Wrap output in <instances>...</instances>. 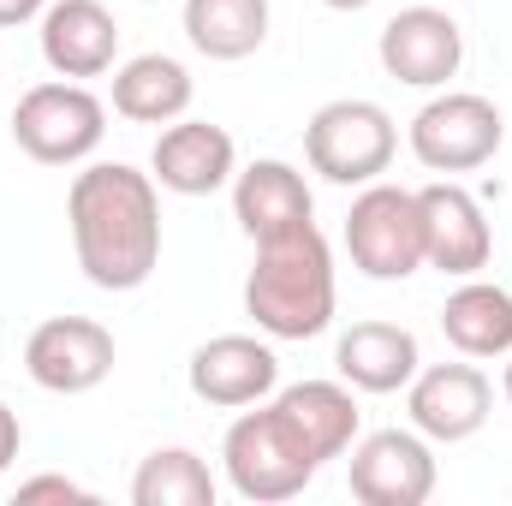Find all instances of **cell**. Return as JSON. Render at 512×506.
<instances>
[{
  "label": "cell",
  "instance_id": "cell-1",
  "mask_svg": "<svg viewBox=\"0 0 512 506\" xmlns=\"http://www.w3.org/2000/svg\"><path fill=\"white\" fill-rule=\"evenodd\" d=\"M72 251L90 286L137 292L161 262V185L126 161H90L66 191Z\"/></svg>",
  "mask_w": 512,
  "mask_h": 506
},
{
  "label": "cell",
  "instance_id": "cell-2",
  "mask_svg": "<svg viewBox=\"0 0 512 506\" xmlns=\"http://www.w3.org/2000/svg\"><path fill=\"white\" fill-rule=\"evenodd\" d=\"M245 316L268 340H316L334 322V251L316 221L256 245L245 274Z\"/></svg>",
  "mask_w": 512,
  "mask_h": 506
},
{
  "label": "cell",
  "instance_id": "cell-3",
  "mask_svg": "<svg viewBox=\"0 0 512 506\" xmlns=\"http://www.w3.org/2000/svg\"><path fill=\"white\" fill-rule=\"evenodd\" d=\"M221 465H227V483L233 495L251 506H280L292 495H304L322 471V459L310 453V441L298 435V423L262 399L256 411H239L227 441H221Z\"/></svg>",
  "mask_w": 512,
  "mask_h": 506
},
{
  "label": "cell",
  "instance_id": "cell-4",
  "mask_svg": "<svg viewBox=\"0 0 512 506\" xmlns=\"http://www.w3.org/2000/svg\"><path fill=\"white\" fill-rule=\"evenodd\" d=\"M393 149H399L393 114L382 102H364V96L322 102L310 114V126H304V161L328 185H370V179H382L393 167Z\"/></svg>",
  "mask_w": 512,
  "mask_h": 506
},
{
  "label": "cell",
  "instance_id": "cell-5",
  "mask_svg": "<svg viewBox=\"0 0 512 506\" xmlns=\"http://www.w3.org/2000/svg\"><path fill=\"white\" fill-rule=\"evenodd\" d=\"M102 137H108V108L78 78L36 84L12 108V143L42 167H78L102 149Z\"/></svg>",
  "mask_w": 512,
  "mask_h": 506
},
{
  "label": "cell",
  "instance_id": "cell-6",
  "mask_svg": "<svg viewBox=\"0 0 512 506\" xmlns=\"http://www.w3.org/2000/svg\"><path fill=\"white\" fill-rule=\"evenodd\" d=\"M346 251L370 280H411L423 268V203L405 185L370 179L346 209Z\"/></svg>",
  "mask_w": 512,
  "mask_h": 506
},
{
  "label": "cell",
  "instance_id": "cell-7",
  "mask_svg": "<svg viewBox=\"0 0 512 506\" xmlns=\"http://www.w3.org/2000/svg\"><path fill=\"white\" fill-rule=\"evenodd\" d=\"M501 143H507V120L477 90H447L423 102L411 120V155L429 173H477L501 155Z\"/></svg>",
  "mask_w": 512,
  "mask_h": 506
},
{
  "label": "cell",
  "instance_id": "cell-8",
  "mask_svg": "<svg viewBox=\"0 0 512 506\" xmlns=\"http://www.w3.org/2000/svg\"><path fill=\"white\" fill-rule=\"evenodd\" d=\"M24 376L42 393H90L114 376V334L96 316H48L24 340Z\"/></svg>",
  "mask_w": 512,
  "mask_h": 506
},
{
  "label": "cell",
  "instance_id": "cell-9",
  "mask_svg": "<svg viewBox=\"0 0 512 506\" xmlns=\"http://www.w3.org/2000/svg\"><path fill=\"white\" fill-rule=\"evenodd\" d=\"M376 54H382L387 78H399L411 90H441L465 66V30L441 6H405V12H393L382 24Z\"/></svg>",
  "mask_w": 512,
  "mask_h": 506
},
{
  "label": "cell",
  "instance_id": "cell-10",
  "mask_svg": "<svg viewBox=\"0 0 512 506\" xmlns=\"http://www.w3.org/2000/svg\"><path fill=\"white\" fill-rule=\"evenodd\" d=\"M352 495L364 506H423L435 495V453L417 429H376L352 441Z\"/></svg>",
  "mask_w": 512,
  "mask_h": 506
},
{
  "label": "cell",
  "instance_id": "cell-11",
  "mask_svg": "<svg viewBox=\"0 0 512 506\" xmlns=\"http://www.w3.org/2000/svg\"><path fill=\"white\" fill-rule=\"evenodd\" d=\"M417 203H423V268H441L453 280H471V274L489 268L495 233H489L483 203L465 185L435 179V185L417 191Z\"/></svg>",
  "mask_w": 512,
  "mask_h": 506
},
{
  "label": "cell",
  "instance_id": "cell-12",
  "mask_svg": "<svg viewBox=\"0 0 512 506\" xmlns=\"http://www.w3.org/2000/svg\"><path fill=\"white\" fill-rule=\"evenodd\" d=\"M239 173V143L215 120H173L149 149V179L173 197H215Z\"/></svg>",
  "mask_w": 512,
  "mask_h": 506
},
{
  "label": "cell",
  "instance_id": "cell-13",
  "mask_svg": "<svg viewBox=\"0 0 512 506\" xmlns=\"http://www.w3.org/2000/svg\"><path fill=\"white\" fill-rule=\"evenodd\" d=\"M405 411H411V429L429 435V441H471L489 411H495V387L477 364H429L417 370L405 387Z\"/></svg>",
  "mask_w": 512,
  "mask_h": 506
},
{
  "label": "cell",
  "instance_id": "cell-14",
  "mask_svg": "<svg viewBox=\"0 0 512 506\" xmlns=\"http://www.w3.org/2000/svg\"><path fill=\"white\" fill-rule=\"evenodd\" d=\"M185 381H191V393H197L203 405H215V411H245V405H262V399L274 393L280 358H274V346L256 340V334H215V340H203V346L191 352Z\"/></svg>",
  "mask_w": 512,
  "mask_h": 506
},
{
  "label": "cell",
  "instance_id": "cell-15",
  "mask_svg": "<svg viewBox=\"0 0 512 506\" xmlns=\"http://www.w3.org/2000/svg\"><path fill=\"white\" fill-rule=\"evenodd\" d=\"M233 221L245 227L251 245H268V239H286V233L310 227L316 197H310V185H304V173L292 161L262 155V161L233 173Z\"/></svg>",
  "mask_w": 512,
  "mask_h": 506
},
{
  "label": "cell",
  "instance_id": "cell-16",
  "mask_svg": "<svg viewBox=\"0 0 512 506\" xmlns=\"http://www.w3.org/2000/svg\"><path fill=\"white\" fill-rule=\"evenodd\" d=\"M42 60L54 78H102L120 60V18L102 0H48Z\"/></svg>",
  "mask_w": 512,
  "mask_h": 506
},
{
  "label": "cell",
  "instance_id": "cell-17",
  "mask_svg": "<svg viewBox=\"0 0 512 506\" xmlns=\"http://www.w3.org/2000/svg\"><path fill=\"white\" fill-rule=\"evenodd\" d=\"M417 334L399 322H352L334 346V370L358 393H399L417 376Z\"/></svg>",
  "mask_w": 512,
  "mask_h": 506
},
{
  "label": "cell",
  "instance_id": "cell-18",
  "mask_svg": "<svg viewBox=\"0 0 512 506\" xmlns=\"http://www.w3.org/2000/svg\"><path fill=\"white\" fill-rule=\"evenodd\" d=\"M191 72L173 54H131L126 66H114V114L131 126H173L191 114Z\"/></svg>",
  "mask_w": 512,
  "mask_h": 506
},
{
  "label": "cell",
  "instance_id": "cell-19",
  "mask_svg": "<svg viewBox=\"0 0 512 506\" xmlns=\"http://www.w3.org/2000/svg\"><path fill=\"white\" fill-rule=\"evenodd\" d=\"M274 405L298 423V435L310 441V453H316L322 465L340 459V453H352L358 423H364L358 387H346V381H292V387L274 393Z\"/></svg>",
  "mask_w": 512,
  "mask_h": 506
},
{
  "label": "cell",
  "instance_id": "cell-20",
  "mask_svg": "<svg viewBox=\"0 0 512 506\" xmlns=\"http://www.w3.org/2000/svg\"><path fill=\"white\" fill-rule=\"evenodd\" d=\"M441 334L459 358H507L512 352V292L495 280H465L441 304Z\"/></svg>",
  "mask_w": 512,
  "mask_h": 506
},
{
  "label": "cell",
  "instance_id": "cell-21",
  "mask_svg": "<svg viewBox=\"0 0 512 506\" xmlns=\"http://www.w3.org/2000/svg\"><path fill=\"white\" fill-rule=\"evenodd\" d=\"M185 36L209 60H251L268 42V0H185Z\"/></svg>",
  "mask_w": 512,
  "mask_h": 506
},
{
  "label": "cell",
  "instance_id": "cell-22",
  "mask_svg": "<svg viewBox=\"0 0 512 506\" xmlns=\"http://www.w3.org/2000/svg\"><path fill=\"white\" fill-rule=\"evenodd\" d=\"M215 495H221L215 471L191 447H155L131 477V501L137 506H215Z\"/></svg>",
  "mask_w": 512,
  "mask_h": 506
},
{
  "label": "cell",
  "instance_id": "cell-23",
  "mask_svg": "<svg viewBox=\"0 0 512 506\" xmlns=\"http://www.w3.org/2000/svg\"><path fill=\"white\" fill-rule=\"evenodd\" d=\"M18 501H90V489L72 477H30L18 483Z\"/></svg>",
  "mask_w": 512,
  "mask_h": 506
},
{
  "label": "cell",
  "instance_id": "cell-24",
  "mask_svg": "<svg viewBox=\"0 0 512 506\" xmlns=\"http://www.w3.org/2000/svg\"><path fill=\"white\" fill-rule=\"evenodd\" d=\"M18 447H24V429H18V411L0 399V477L12 471V459H18Z\"/></svg>",
  "mask_w": 512,
  "mask_h": 506
},
{
  "label": "cell",
  "instance_id": "cell-25",
  "mask_svg": "<svg viewBox=\"0 0 512 506\" xmlns=\"http://www.w3.org/2000/svg\"><path fill=\"white\" fill-rule=\"evenodd\" d=\"M42 12H48V0H0V30L30 24V18H42Z\"/></svg>",
  "mask_w": 512,
  "mask_h": 506
},
{
  "label": "cell",
  "instance_id": "cell-26",
  "mask_svg": "<svg viewBox=\"0 0 512 506\" xmlns=\"http://www.w3.org/2000/svg\"><path fill=\"white\" fill-rule=\"evenodd\" d=\"M322 6H334V12H364L370 0H322Z\"/></svg>",
  "mask_w": 512,
  "mask_h": 506
},
{
  "label": "cell",
  "instance_id": "cell-27",
  "mask_svg": "<svg viewBox=\"0 0 512 506\" xmlns=\"http://www.w3.org/2000/svg\"><path fill=\"white\" fill-rule=\"evenodd\" d=\"M501 393L512 399V358H507V376H501Z\"/></svg>",
  "mask_w": 512,
  "mask_h": 506
}]
</instances>
